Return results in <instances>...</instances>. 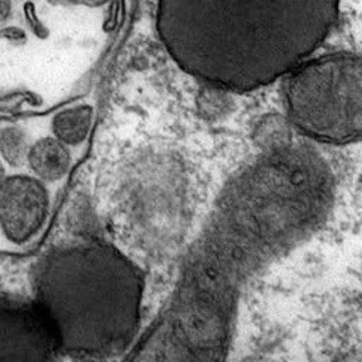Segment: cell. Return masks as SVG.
Here are the masks:
<instances>
[{"label":"cell","instance_id":"obj_1","mask_svg":"<svg viewBox=\"0 0 362 362\" xmlns=\"http://www.w3.org/2000/svg\"><path fill=\"white\" fill-rule=\"evenodd\" d=\"M334 176L310 145L262 150L219 195L172 299L142 344L148 358L219 359L245 284L322 225Z\"/></svg>","mask_w":362,"mask_h":362},{"label":"cell","instance_id":"obj_2","mask_svg":"<svg viewBox=\"0 0 362 362\" xmlns=\"http://www.w3.org/2000/svg\"><path fill=\"white\" fill-rule=\"evenodd\" d=\"M340 0H157L158 37L185 73L247 92L288 76L324 43Z\"/></svg>","mask_w":362,"mask_h":362},{"label":"cell","instance_id":"obj_3","mask_svg":"<svg viewBox=\"0 0 362 362\" xmlns=\"http://www.w3.org/2000/svg\"><path fill=\"white\" fill-rule=\"evenodd\" d=\"M33 288L58 354L110 358L136 336L145 278L117 245L81 240L55 247L39 260Z\"/></svg>","mask_w":362,"mask_h":362},{"label":"cell","instance_id":"obj_4","mask_svg":"<svg viewBox=\"0 0 362 362\" xmlns=\"http://www.w3.org/2000/svg\"><path fill=\"white\" fill-rule=\"evenodd\" d=\"M194 185L185 160L166 148H142L120 163L110 222L132 259L160 263L180 249L195 211Z\"/></svg>","mask_w":362,"mask_h":362},{"label":"cell","instance_id":"obj_5","mask_svg":"<svg viewBox=\"0 0 362 362\" xmlns=\"http://www.w3.org/2000/svg\"><path fill=\"white\" fill-rule=\"evenodd\" d=\"M287 120L321 142L359 141L362 130V69L355 54L305 61L286 81Z\"/></svg>","mask_w":362,"mask_h":362},{"label":"cell","instance_id":"obj_6","mask_svg":"<svg viewBox=\"0 0 362 362\" xmlns=\"http://www.w3.org/2000/svg\"><path fill=\"white\" fill-rule=\"evenodd\" d=\"M57 355L52 328L37 303L0 298V362L51 361Z\"/></svg>","mask_w":362,"mask_h":362},{"label":"cell","instance_id":"obj_7","mask_svg":"<svg viewBox=\"0 0 362 362\" xmlns=\"http://www.w3.org/2000/svg\"><path fill=\"white\" fill-rule=\"evenodd\" d=\"M51 211L46 182L35 175H5L0 179V231L13 244L37 235Z\"/></svg>","mask_w":362,"mask_h":362},{"label":"cell","instance_id":"obj_8","mask_svg":"<svg viewBox=\"0 0 362 362\" xmlns=\"http://www.w3.org/2000/svg\"><path fill=\"white\" fill-rule=\"evenodd\" d=\"M27 164L33 175L43 182H57L69 175L73 154L70 146L55 136H45L30 145Z\"/></svg>","mask_w":362,"mask_h":362},{"label":"cell","instance_id":"obj_9","mask_svg":"<svg viewBox=\"0 0 362 362\" xmlns=\"http://www.w3.org/2000/svg\"><path fill=\"white\" fill-rule=\"evenodd\" d=\"M93 107L80 104L67 107L58 111L51 123L52 134L65 145L78 146L83 144L92 132L93 126Z\"/></svg>","mask_w":362,"mask_h":362},{"label":"cell","instance_id":"obj_10","mask_svg":"<svg viewBox=\"0 0 362 362\" xmlns=\"http://www.w3.org/2000/svg\"><path fill=\"white\" fill-rule=\"evenodd\" d=\"M30 138L20 126H8L0 129V157L11 168H21L27 163L30 150Z\"/></svg>","mask_w":362,"mask_h":362},{"label":"cell","instance_id":"obj_11","mask_svg":"<svg viewBox=\"0 0 362 362\" xmlns=\"http://www.w3.org/2000/svg\"><path fill=\"white\" fill-rule=\"evenodd\" d=\"M0 39L9 42L13 46H24L28 40L27 33L16 25H5L0 27Z\"/></svg>","mask_w":362,"mask_h":362},{"label":"cell","instance_id":"obj_12","mask_svg":"<svg viewBox=\"0 0 362 362\" xmlns=\"http://www.w3.org/2000/svg\"><path fill=\"white\" fill-rule=\"evenodd\" d=\"M12 0H0V27L8 25L9 20L12 18Z\"/></svg>","mask_w":362,"mask_h":362},{"label":"cell","instance_id":"obj_13","mask_svg":"<svg viewBox=\"0 0 362 362\" xmlns=\"http://www.w3.org/2000/svg\"><path fill=\"white\" fill-rule=\"evenodd\" d=\"M5 175H6L5 164H4V161H2V160H0V179H2Z\"/></svg>","mask_w":362,"mask_h":362},{"label":"cell","instance_id":"obj_14","mask_svg":"<svg viewBox=\"0 0 362 362\" xmlns=\"http://www.w3.org/2000/svg\"><path fill=\"white\" fill-rule=\"evenodd\" d=\"M27 2H31V0H27Z\"/></svg>","mask_w":362,"mask_h":362},{"label":"cell","instance_id":"obj_15","mask_svg":"<svg viewBox=\"0 0 362 362\" xmlns=\"http://www.w3.org/2000/svg\"><path fill=\"white\" fill-rule=\"evenodd\" d=\"M0 129H2V127H0Z\"/></svg>","mask_w":362,"mask_h":362}]
</instances>
